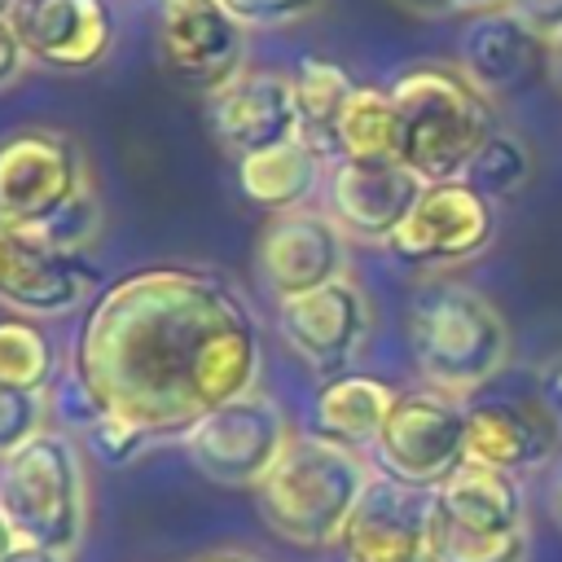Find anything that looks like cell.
Instances as JSON below:
<instances>
[{"label":"cell","mask_w":562,"mask_h":562,"mask_svg":"<svg viewBox=\"0 0 562 562\" xmlns=\"http://www.w3.org/2000/svg\"><path fill=\"white\" fill-rule=\"evenodd\" d=\"M263 342L246 299L211 268H136L88 303L70 373L101 413L149 439L184 435L202 413L255 391Z\"/></svg>","instance_id":"cell-1"},{"label":"cell","mask_w":562,"mask_h":562,"mask_svg":"<svg viewBox=\"0 0 562 562\" xmlns=\"http://www.w3.org/2000/svg\"><path fill=\"white\" fill-rule=\"evenodd\" d=\"M369 479L373 474L356 448L307 430V435H294L277 457V465L259 479L255 505L263 527L285 544L329 549L342 540V527L360 505Z\"/></svg>","instance_id":"cell-2"},{"label":"cell","mask_w":562,"mask_h":562,"mask_svg":"<svg viewBox=\"0 0 562 562\" xmlns=\"http://www.w3.org/2000/svg\"><path fill=\"white\" fill-rule=\"evenodd\" d=\"M386 92L400 110V162L426 184L461 180L479 145L496 132L487 97L461 66H408Z\"/></svg>","instance_id":"cell-3"},{"label":"cell","mask_w":562,"mask_h":562,"mask_svg":"<svg viewBox=\"0 0 562 562\" xmlns=\"http://www.w3.org/2000/svg\"><path fill=\"white\" fill-rule=\"evenodd\" d=\"M408 347L422 378L461 400L509 364V325L479 290L443 281L413 299Z\"/></svg>","instance_id":"cell-4"},{"label":"cell","mask_w":562,"mask_h":562,"mask_svg":"<svg viewBox=\"0 0 562 562\" xmlns=\"http://www.w3.org/2000/svg\"><path fill=\"white\" fill-rule=\"evenodd\" d=\"M0 514L18 544L70 553L88 527V474L79 443L40 430L0 461Z\"/></svg>","instance_id":"cell-5"},{"label":"cell","mask_w":562,"mask_h":562,"mask_svg":"<svg viewBox=\"0 0 562 562\" xmlns=\"http://www.w3.org/2000/svg\"><path fill=\"white\" fill-rule=\"evenodd\" d=\"M369 452H373L378 474L408 483V487L439 492L470 461L465 404L448 391H435V386L400 391Z\"/></svg>","instance_id":"cell-6"},{"label":"cell","mask_w":562,"mask_h":562,"mask_svg":"<svg viewBox=\"0 0 562 562\" xmlns=\"http://www.w3.org/2000/svg\"><path fill=\"white\" fill-rule=\"evenodd\" d=\"M290 422L277 400L250 391L233 404L202 413L184 435L180 448L198 474L224 487H259V479L277 465L290 443Z\"/></svg>","instance_id":"cell-7"},{"label":"cell","mask_w":562,"mask_h":562,"mask_svg":"<svg viewBox=\"0 0 562 562\" xmlns=\"http://www.w3.org/2000/svg\"><path fill=\"white\" fill-rule=\"evenodd\" d=\"M338 553L342 562H439L443 553L439 492L373 474L342 527Z\"/></svg>","instance_id":"cell-8"},{"label":"cell","mask_w":562,"mask_h":562,"mask_svg":"<svg viewBox=\"0 0 562 562\" xmlns=\"http://www.w3.org/2000/svg\"><path fill=\"white\" fill-rule=\"evenodd\" d=\"M83 154L66 132L22 127L0 140V220L40 228L88 189Z\"/></svg>","instance_id":"cell-9"},{"label":"cell","mask_w":562,"mask_h":562,"mask_svg":"<svg viewBox=\"0 0 562 562\" xmlns=\"http://www.w3.org/2000/svg\"><path fill=\"white\" fill-rule=\"evenodd\" d=\"M496 237V202L465 180H435L413 202L408 220L386 241L400 259L422 268H448L483 255Z\"/></svg>","instance_id":"cell-10"},{"label":"cell","mask_w":562,"mask_h":562,"mask_svg":"<svg viewBox=\"0 0 562 562\" xmlns=\"http://www.w3.org/2000/svg\"><path fill=\"white\" fill-rule=\"evenodd\" d=\"M97 263L88 255L61 250L31 228L0 220V303L22 316H66L101 290Z\"/></svg>","instance_id":"cell-11"},{"label":"cell","mask_w":562,"mask_h":562,"mask_svg":"<svg viewBox=\"0 0 562 562\" xmlns=\"http://www.w3.org/2000/svg\"><path fill=\"white\" fill-rule=\"evenodd\" d=\"M369 299L351 277H338L329 285H316L307 294L277 303V329L285 347L321 378L347 373L369 338Z\"/></svg>","instance_id":"cell-12"},{"label":"cell","mask_w":562,"mask_h":562,"mask_svg":"<svg viewBox=\"0 0 562 562\" xmlns=\"http://www.w3.org/2000/svg\"><path fill=\"white\" fill-rule=\"evenodd\" d=\"M255 268L259 281L268 285V294L294 299L307 294L316 285H329L338 277H347V237L342 228L321 215V211H281L263 224L259 241H255Z\"/></svg>","instance_id":"cell-13"},{"label":"cell","mask_w":562,"mask_h":562,"mask_svg":"<svg viewBox=\"0 0 562 562\" xmlns=\"http://www.w3.org/2000/svg\"><path fill=\"white\" fill-rule=\"evenodd\" d=\"M206 123L215 140L241 162L250 154H263L272 145H285L299 136V105L290 75L272 70H241L233 83L211 92Z\"/></svg>","instance_id":"cell-14"},{"label":"cell","mask_w":562,"mask_h":562,"mask_svg":"<svg viewBox=\"0 0 562 562\" xmlns=\"http://www.w3.org/2000/svg\"><path fill=\"white\" fill-rule=\"evenodd\" d=\"M426 180L404 162H347L334 158L325 176L329 220L364 241H391L395 228L408 220L413 202L422 198Z\"/></svg>","instance_id":"cell-15"},{"label":"cell","mask_w":562,"mask_h":562,"mask_svg":"<svg viewBox=\"0 0 562 562\" xmlns=\"http://www.w3.org/2000/svg\"><path fill=\"white\" fill-rule=\"evenodd\" d=\"M9 22L26 57L53 70H92L114 44L110 0H18Z\"/></svg>","instance_id":"cell-16"},{"label":"cell","mask_w":562,"mask_h":562,"mask_svg":"<svg viewBox=\"0 0 562 562\" xmlns=\"http://www.w3.org/2000/svg\"><path fill=\"white\" fill-rule=\"evenodd\" d=\"M158 48H162V61L180 79H189L206 92H220L224 83H233L241 75L246 26L220 0H211L198 9L167 13L158 26Z\"/></svg>","instance_id":"cell-17"},{"label":"cell","mask_w":562,"mask_h":562,"mask_svg":"<svg viewBox=\"0 0 562 562\" xmlns=\"http://www.w3.org/2000/svg\"><path fill=\"white\" fill-rule=\"evenodd\" d=\"M536 61H544V40L527 31L509 9L470 18L457 40V66L483 97L518 88Z\"/></svg>","instance_id":"cell-18"},{"label":"cell","mask_w":562,"mask_h":562,"mask_svg":"<svg viewBox=\"0 0 562 562\" xmlns=\"http://www.w3.org/2000/svg\"><path fill=\"white\" fill-rule=\"evenodd\" d=\"M553 422L536 404H474L465 408V452L505 474H531L553 457Z\"/></svg>","instance_id":"cell-19"},{"label":"cell","mask_w":562,"mask_h":562,"mask_svg":"<svg viewBox=\"0 0 562 562\" xmlns=\"http://www.w3.org/2000/svg\"><path fill=\"white\" fill-rule=\"evenodd\" d=\"M439 509H443V522L457 531L501 536V531L527 527V496H522L518 474H505L479 461H465L439 487Z\"/></svg>","instance_id":"cell-20"},{"label":"cell","mask_w":562,"mask_h":562,"mask_svg":"<svg viewBox=\"0 0 562 562\" xmlns=\"http://www.w3.org/2000/svg\"><path fill=\"white\" fill-rule=\"evenodd\" d=\"M395 395L400 391L373 373H356V369L334 373L312 395V435L347 448H373Z\"/></svg>","instance_id":"cell-21"},{"label":"cell","mask_w":562,"mask_h":562,"mask_svg":"<svg viewBox=\"0 0 562 562\" xmlns=\"http://www.w3.org/2000/svg\"><path fill=\"white\" fill-rule=\"evenodd\" d=\"M325 154L316 145H307L303 136L272 145L263 154H250L237 162V189L246 202L263 206L268 215L281 211H299L325 180Z\"/></svg>","instance_id":"cell-22"},{"label":"cell","mask_w":562,"mask_h":562,"mask_svg":"<svg viewBox=\"0 0 562 562\" xmlns=\"http://www.w3.org/2000/svg\"><path fill=\"white\" fill-rule=\"evenodd\" d=\"M290 83H294V105H299V136L316 145L325 158H334V127L360 83L347 75V66L321 53L299 57L290 70Z\"/></svg>","instance_id":"cell-23"},{"label":"cell","mask_w":562,"mask_h":562,"mask_svg":"<svg viewBox=\"0 0 562 562\" xmlns=\"http://www.w3.org/2000/svg\"><path fill=\"white\" fill-rule=\"evenodd\" d=\"M334 158L347 162H400V110L386 88H356L338 127Z\"/></svg>","instance_id":"cell-24"},{"label":"cell","mask_w":562,"mask_h":562,"mask_svg":"<svg viewBox=\"0 0 562 562\" xmlns=\"http://www.w3.org/2000/svg\"><path fill=\"white\" fill-rule=\"evenodd\" d=\"M57 378V342L31 316L0 321V386L44 391Z\"/></svg>","instance_id":"cell-25"},{"label":"cell","mask_w":562,"mask_h":562,"mask_svg":"<svg viewBox=\"0 0 562 562\" xmlns=\"http://www.w3.org/2000/svg\"><path fill=\"white\" fill-rule=\"evenodd\" d=\"M465 184H474L483 198H509V193H518L527 180H531V149H527V140L518 136V132H505V127H496L483 145H479V154L470 158V167H465V176H461Z\"/></svg>","instance_id":"cell-26"},{"label":"cell","mask_w":562,"mask_h":562,"mask_svg":"<svg viewBox=\"0 0 562 562\" xmlns=\"http://www.w3.org/2000/svg\"><path fill=\"white\" fill-rule=\"evenodd\" d=\"M531 544H527V527L522 531H501V536H483V531H457L443 522V553L439 562H527Z\"/></svg>","instance_id":"cell-27"},{"label":"cell","mask_w":562,"mask_h":562,"mask_svg":"<svg viewBox=\"0 0 562 562\" xmlns=\"http://www.w3.org/2000/svg\"><path fill=\"white\" fill-rule=\"evenodd\" d=\"M101 224H105V215H101V198H97V189L88 184L66 211H57L48 224H40V228H31V233L44 237V241H53V246H61V250L83 255L88 241L101 233Z\"/></svg>","instance_id":"cell-28"},{"label":"cell","mask_w":562,"mask_h":562,"mask_svg":"<svg viewBox=\"0 0 562 562\" xmlns=\"http://www.w3.org/2000/svg\"><path fill=\"white\" fill-rule=\"evenodd\" d=\"M40 422H44V400L35 391L0 386V461L18 452L26 439H35L44 430Z\"/></svg>","instance_id":"cell-29"},{"label":"cell","mask_w":562,"mask_h":562,"mask_svg":"<svg viewBox=\"0 0 562 562\" xmlns=\"http://www.w3.org/2000/svg\"><path fill=\"white\" fill-rule=\"evenodd\" d=\"M79 439H88V448H92L101 461H110V465H123V461H132L145 443H154L140 426H132V422H123V417H110V413H101Z\"/></svg>","instance_id":"cell-30"},{"label":"cell","mask_w":562,"mask_h":562,"mask_svg":"<svg viewBox=\"0 0 562 562\" xmlns=\"http://www.w3.org/2000/svg\"><path fill=\"white\" fill-rule=\"evenodd\" d=\"M241 26H281L312 13L321 0H220Z\"/></svg>","instance_id":"cell-31"},{"label":"cell","mask_w":562,"mask_h":562,"mask_svg":"<svg viewBox=\"0 0 562 562\" xmlns=\"http://www.w3.org/2000/svg\"><path fill=\"white\" fill-rule=\"evenodd\" d=\"M527 31H536L540 40H549L553 31H562V0H509L505 4Z\"/></svg>","instance_id":"cell-32"},{"label":"cell","mask_w":562,"mask_h":562,"mask_svg":"<svg viewBox=\"0 0 562 562\" xmlns=\"http://www.w3.org/2000/svg\"><path fill=\"white\" fill-rule=\"evenodd\" d=\"M536 404L544 408V417L562 435V351L540 364V373H536Z\"/></svg>","instance_id":"cell-33"},{"label":"cell","mask_w":562,"mask_h":562,"mask_svg":"<svg viewBox=\"0 0 562 562\" xmlns=\"http://www.w3.org/2000/svg\"><path fill=\"white\" fill-rule=\"evenodd\" d=\"M22 66H26V48H22L13 22L0 18V88H9V83L22 75Z\"/></svg>","instance_id":"cell-34"},{"label":"cell","mask_w":562,"mask_h":562,"mask_svg":"<svg viewBox=\"0 0 562 562\" xmlns=\"http://www.w3.org/2000/svg\"><path fill=\"white\" fill-rule=\"evenodd\" d=\"M404 4L417 9V13H465V18H479V13L505 9L509 0H404Z\"/></svg>","instance_id":"cell-35"},{"label":"cell","mask_w":562,"mask_h":562,"mask_svg":"<svg viewBox=\"0 0 562 562\" xmlns=\"http://www.w3.org/2000/svg\"><path fill=\"white\" fill-rule=\"evenodd\" d=\"M544 75H549V83L562 92V31H553V35L544 40Z\"/></svg>","instance_id":"cell-36"},{"label":"cell","mask_w":562,"mask_h":562,"mask_svg":"<svg viewBox=\"0 0 562 562\" xmlns=\"http://www.w3.org/2000/svg\"><path fill=\"white\" fill-rule=\"evenodd\" d=\"M4 562H66V553H57V549H35V544H18Z\"/></svg>","instance_id":"cell-37"},{"label":"cell","mask_w":562,"mask_h":562,"mask_svg":"<svg viewBox=\"0 0 562 562\" xmlns=\"http://www.w3.org/2000/svg\"><path fill=\"white\" fill-rule=\"evenodd\" d=\"M549 514H553V522L562 527V461H558L553 474H549Z\"/></svg>","instance_id":"cell-38"},{"label":"cell","mask_w":562,"mask_h":562,"mask_svg":"<svg viewBox=\"0 0 562 562\" xmlns=\"http://www.w3.org/2000/svg\"><path fill=\"white\" fill-rule=\"evenodd\" d=\"M198 4H211V0H154V9L167 18V13H180V9H198Z\"/></svg>","instance_id":"cell-39"},{"label":"cell","mask_w":562,"mask_h":562,"mask_svg":"<svg viewBox=\"0 0 562 562\" xmlns=\"http://www.w3.org/2000/svg\"><path fill=\"white\" fill-rule=\"evenodd\" d=\"M13 549H18V540H13V531H9V522H4V514H0V562H4Z\"/></svg>","instance_id":"cell-40"},{"label":"cell","mask_w":562,"mask_h":562,"mask_svg":"<svg viewBox=\"0 0 562 562\" xmlns=\"http://www.w3.org/2000/svg\"><path fill=\"white\" fill-rule=\"evenodd\" d=\"M198 562H255L250 553H206V558H198Z\"/></svg>","instance_id":"cell-41"},{"label":"cell","mask_w":562,"mask_h":562,"mask_svg":"<svg viewBox=\"0 0 562 562\" xmlns=\"http://www.w3.org/2000/svg\"><path fill=\"white\" fill-rule=\"evenodd\" d=\"M13 9H18V0H0V18H13Z\"/></svg>","instance_id":"cell-42"}]
</instances>
